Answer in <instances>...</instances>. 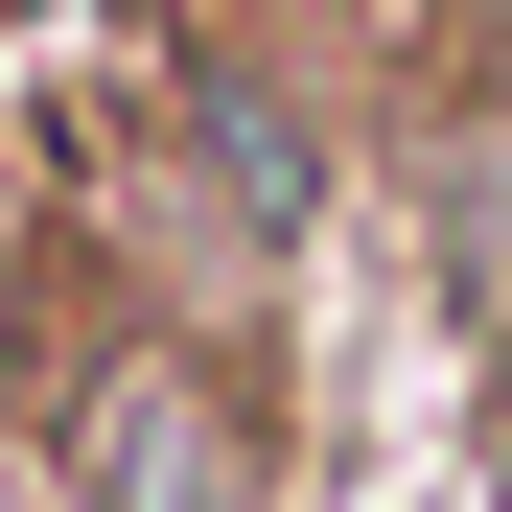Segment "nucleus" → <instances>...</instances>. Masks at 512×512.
<instances>
[{
    "mask_svg": "<svg viewBox=\"0 0 512 512\" xmlns=\"http://www.w3.org/2000/svg\"><path fill=\"white\" fill-rule=\"evenodd\" d=\"M396 233H419L443 350H512V94H443V117L396 140Z\"/></svg>",
    "mask_w": 512,
    "mask_h": 512,
    "instance_id": "nucleus-3",
    "label": "nucleus"
},
{
    "mask_svg": "<svg viewBox=\"0 0 512 512\" xmlns=\"http://www.w3.org/2000/svg\"><path fill=\"white\" fill-rule=\"evenodd\" d=\"M489 512H512V489H489Z\"/></svg>",
    "mask_w": 512,
    "mask_h": 512,
    "instance_id": "nucleus-6",
    "label": "nucleus"
},
{
    "mask_svg": "<svg viewBox=\"0 0 512 512\" xmlns=\"http://www.w3.org/2000/svg\"><path fill=\"white\" fill-rule=\"evenodd\" d=\"M0 512H47V466H24V443H0Z\"/></svg>",
    "mask_w": 512,
    "mask_h": 512,
    "instance_id": "nucleus-4",
    "label": "nucleus"
},
{
    "mask_svg": "<svg viewBox=\"0 0 512 512\" xmlns=\"http://www.w3.org/2000/svg\"><path fill=\"white\" fill-rule=\"evenodd\" d=\"M187 187H210L233 256H303L326 233V117H303L280 47H187Z\"/></svg>",
    "mask_w": 512,
    "mask_h": 512,
    "instance_id": "nucleus-2",
    "label": "nucleus"
},
{
    "mask_svg": "<svg viewBox=\"0 0 512 512\" xmlns=\"http://www.w3.org/2000/svg\"><path fill=\"white\" fill-rule=\"evenodd\" d=\"M280 489V419L210 326H94L47 396V512H256Z\"/></svg>",
    "mask_w": 512,
    "mask_h": 512,
    "instance_id": "nucleus-1",
    "label": "nucleus"
},
{
    "mask_svg": "<svg viewBox=\"0 0 512 512\" xmlns=\"http://www.w3.org/2000/svg\"><path fill=\"white\" fill-rule=\"evenodd\" d=\"M396 512H419V489H396Z\"/></svg>",
    "mask_w": 512,
    "mask_h": 512,
    "instance_id": "nucleus-5",
    "label": "nucleus"
}]
</instances>
